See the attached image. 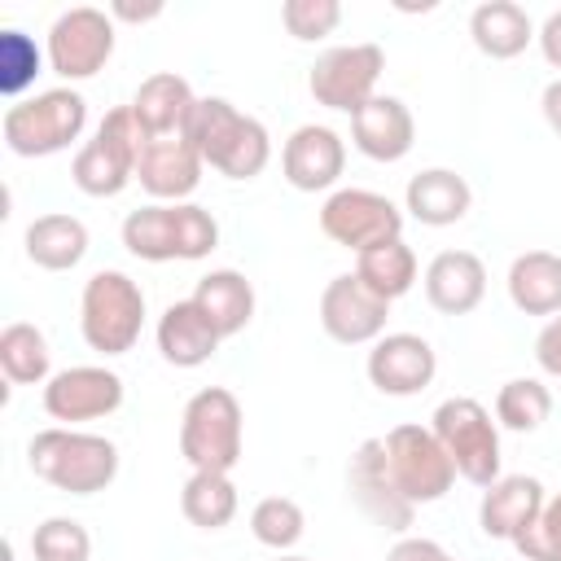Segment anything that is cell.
Returning <instances> with one entry per match:
<instances>
[{
  "mask_svg": "<svg viewBox=\"0 0 561 561\" xmlns=\"http://www.w3.org/2000/svg\"><path fill=\"white\" fill-rule=\"evenodd\" d=\"M184 136L193 140V149L202 153V162L210 171H219L224 180H254L272 162V136H267V127L254 114H241L224 96H197Z\"/></svg>",
  "mask_w": 561,
  "mask_h": 561,
  "instance_id": "1",
  "label": "cell"
},
{
  "mask_svg": "<svg viewBox=\"0 0 561 561\" xmlns=\"http://www.w3.org/2000/svg\"><path fill=\"white\" fill-rule=\"evenodd\" d=\"M123 245L145 263H197L219 245V224L197 202H149L123 219Z\"/></svg>",
  "mask_w": 561,
  "mask_h": 561,
  "instance_id": "2",
  "label": "cell"
},
{
  "mask_svg": "<svg viewBox=\"0 0 561 561\" xmlns=\"http://www.w3.org/2000/svg\"><path fill=\"white\" fill-rule=\"evenodd\" d=\"M26 465L35 478L66 495H96L118 478V447L105 434H88L75 425L39 430L26 447Z\"/></svg>",
  "mask_w": 561,
  "mask_h": 561,
  "instance_id": "3",
  "label": "cell"
},
{
  "mask_svg": "<svg viewBox=\"0 0 561 561\" xmlns=\"http://www.w3.org/2000/svg\"><path fill=\"white\" fill-rule=\"evenodd\" d=\"M245 447L241 403L224 386L197 390L180 412V456L193 473H232Z\"/></svg>",
  "mask_w": 561,
  "mask_h": 561,
  "instance_id": "4",
  "label": "cell"
},
{
  "mask_svg": "<svg viewBox=\"0 0 561 561\" xmlns=\"http://www.w3.org/2000/svg\"><path fill=\"white\" fill-rule=\"evenodd\" d=\"M88 127V101L75 88H48L35 96H22L4 110L0 131L9 153L18 158H53L70 149Z\"/></svg>",
  "mask_w": 561,
  "mask_h": 561,
  "instance_id": "5",
  "label": "cell"
},
{
  "mask_svg": "<svg viewBox=\"0 0 561 561\" xmlns=\"http://www.w3.org/2000/svg\"><path fill=\"white\" fill-rule=\"evenodd\" d=\"M145 329V289L114 267H101L83 280L79 294V333L96 355H127Z\"/></svg>",
  "mask_w": 561,
  "mask_h": 561,
  "instance_id": "6",
  "label": "cell"
},
{
  "mask_svg": "<svg viewBox=\"0 0 561 561\" xmlns=\"http://www.w3.org/2000/svg\"><path fill=\"white\" fill-rule=\"evenodd\" d=\"M145 127L136 123L131 105H114L92 140H83V149L75 153L70 162V180L79 193L88 197H118L131 180H136V167H140V153H145Z\"/></svg>",
  "mask_w": 561,
  "mask_h": 561,
  "instance_id": "7",
  "label": "cell"
},
{
  "mask_svg": "<svg viewBox=\"0 0 561 561\" xmlns=\"http://www.w3.org/2000/svg\"><path fill=\"white\" fill-rule=\"evenodd\" d=\"M430 430L465 482L486 491L500 478V460H504L500 456V425L491 421V412L478 399H469V394L443 399L430 416Z\"/></svg>",
  "mask_w": 561,
  "mask_h": 561,
  "instance_id": "8",
  "label": "cell"
},
{
  "mask_svg": "<svg viewBox=\"0 0 561 561\" xmlns=\"http://www.w3.org/2000/svg\"><path fill=\"white\" fill-rule=\"evenodd\" d=\"M386 70V53L377 44H337L324 48L307 75L316 105L337 114H359L377 96V79Z\"/></svg>",
  "mask_w": 561,
  "mask_h": 561,
  "instance_id": "9",
  "label": "cell"
},
{
  "mask_svg": "<svg viewBox=\"0 0 561 561\" xmlns=\"http://www.w3.org/2000/svg\"><path fill=\"white\" fill-rule=\"evenodd\" d=\"M381 443H386L390 478L403 491V500H412V504L443 500L451 491V482L460 478L456 465H451V456L443 451V443L425 425H394Z\"/></svg>",
  "mask_w": 561,
  "mask_h": 561,
  "instance_id": "10",
  "label": "cell"
},
{
  "mask_svg": "<svg viewBox=\"0 0 561 561\" xmlns=\"http://www.w3.org/2000/svg\"><path fill=\"white\" fill-rule=\"evenodd\" d=\"M44 53H48V70L61 75L66 83L92 79L114 57V18L105 9L75 4L66 13H57V22L48 26Z\"/></svg>",
  "mask_w": 561,
  "mask_h": 561,
  "instance_id": "11",
  "label": "cell"
},
{
  "mask_svg": "<svg viewBox=\"0 0 561 561\" xmlns=\"http://www.w3.org/2000/svg\"><path fill=\"white\" fill-rule=\"evenodd\" d=\"M320 232L342 250H368L377 241L403 237V210L373 188H333L320 206Z\"/></svg>",
  "mask_w": 561,
  "mask_h": 561,
  "instance_id": "12",
  "label": "cell"
},
{
  "mask_svg": "<svg viewBox=\"0 0 561 561\" xmlns=\"http://www.w3.org/2000/svg\"><path fill=\"white\" fill-rule=\"evenodd\" d=\"M123 408V377L105 364H75L44 381V412L61 425L101 421Z\"/></svg>",
  "mask_w": 561,
  "mask_h": 561,
  "instance_id": "13",
  "label": "cell"
},
{
  "mask_svg": "<svg viewBox=\"0 0 561 561\" xmlns=\"http://www.w3.org/2000/svg\"><path fill=\"white\" fill-rule=\"evenodd\" d=\"M346 486H351V500L359 504V513L381 526V530H394L403 535L416 517V504L403 500V491L394 486L390 478V465H386V443L381 438H364L346 465Z\"/></svg>",
  "mask_w": 561,
  "mask_h": 561,
  "instance_id": "14",
  "label": "cell"
},
{
  "mask_svg": "<svg viewBox=\"0 0 561 561\" xmlns=\"http://www.w3.org/2000/svg\"><path fill=\"white\" fill-rule=\"evenodd\" d=\"M390 302L377 298L355 272H342L320 294V329L342 346H368L386 333Z\"/></svg>",
  "mask_w": 561,
  "mask_h": 561,
  "instance_id": "15",
  "label": "cell"
},
{
  "mask_svg": "<svg viewBox=\"0 0 561 561\" xmlns=\"http://www.w3.org/2000/svg\"><path fill=\"white\" fill-rule=\"evenodd\" d=\"M368 381L381 390V394H394V399H408V394H421L434 373H438V355L434 346L421 337V333H381L368 351Z\"/></svg>",
  "mask_w": 561,
  "mask_h": 561,
  "instance_id": "16",
  "label": "cell"
},
{
  "mask_svg": "<svg viewBox=\"0 0 561 561\" xmlns=\"http://www.w3.org/2000/svg\"><path fill=\"white\" fill-rule=\"evenodd\" d=\"M280 171L298 193H324L346 171V145L333 127L302 123V127L289 131V140L280 149Z\"/></svg>",
  "mask_w": 561,
  "mask_h": 561,
  "instance_id": "17",
  "label": "cell"
},
{
  "mask_svg": "<svg viewBox=\"0 0 561 561\" xmlns=\"http://www.w3.org/2000/svg\"><path fill=\"white\" fill-rule=\"evenodd\" d=\"M202 171H206L202 153L180 131V136H153V140H145L136 180H140V188L153 202H188L193 188L202 184Z\"/></svg>",
  "mask_w": 561,
  "mask_h": 561,
  "instance_id": "18",
  "label": "cell"
},
{
  "mask_svg": "<svg viewBox=\"0 0 561 561\" xmlns=\"http://www.w3.org/2000/svg\"><path fill=\"white\" fill-rule=\"evenodd\" d=\"M548 504V491L539 478L530 473H500L486 491H482V504H478V526L486 539H517L535 517L539 508Z\"/></svg>",
  "mask_w": 561,
  "mask_h": 561,
  "instance_id": "19",
  "label": "cell"
},
{
  "mask_svg": "<svg viewBox=\"0 0 561 561\" xmlns=\"http://www.w3.org/2000/svg\"><path fill=\"white\" fill-rule=\"evenodd\" d=\"M351 140L373 162H399L416 145V118L399 96H373L359 114H351Z\"/></svg>",
  "mask_w": 561,
  "mask_h": 561,
  "instance_id": "20",
  "label": "cell"
},
{
  "mask_svg": "<svg viewBox=\"0 0 561 561\" xmlns=\"http://www.w3.org/2000/svg\"><path fill=\"white\" fill-rule=\"evenodd\" d=\"M425 298L443 316H469L486 298V263L473 250H443L425 267Z\"/></svg>",
  "mask_w": 561,
  "mask_h": 561,
  "instance_id": "21",
  "label": "cell"
},
{
  "mask_svg": "<svg viewBox=\"0 0 561 561\" xmlns=\"http://www.w3.org/2000/svg\"><path fill=\"white\" fill-rule=\"evenodd\" d=\"M469 206H473V188L451 167H425L403 188V210L425 228H451L469 215Z\"/></svg>",
  "mask_w": 561,
  "mask_h": 561,
  "instance_id": "22",
  "label": "cell"
},
{
  "mask_svg": "<svg viewBox=\"0 0 561 561\" xmlns=\"http://www.w3.org/2000/svg\"><path fill=\"white\" fill-rule=\"evenodd\" d=\"M153 337H158L162 359H167V364H175V368H202V364L219 351V342H224V337H219V329L210 324V316H206L193 298L171 302V307L158 316Z\"/></svg>",
  "mask_w": 561,
  "mask_h": 561,
  "instance_id": "23",
  "label": "cell"
},
{
  "mask_svg": "<svg viewBox=\"0 0 561 561\" xmlns=\"http://www.w3.org/2000/svg\"><path fill=\"white\" fill-rule=\"evenodd\" d=\"M193 105H197V96H193L188 79L175 70H158V75L140 79V88L131 96V114L149 140L153 136H180L193 118Z\"/></svg>",
  "mask_w": 561,
  "mask_h": 561,
  "instance_id": "24",
  "label": "cell"
},
{
  "mask_svg": "<svg viewBox=\"0 0 561 561\" xmlns=\"http://www.w3.org/2000/svg\"><path fill=\"white\" fill-rule=\"evenodd\" d=\"M508 302L522 316H561V254L526 250L508 263Z\"/></svg>",
  "mask_w": 561,
  "mask_h": 561,
  "instance_id": "25",
  "label": "cell"
},
{
  "mask_svg": "<svg viewBox=\"0 0 561 561\" xmlns=\"http://www.w3.org/2000/svg\"><path fill=\"white\" fill-rule=\"evenodd\" d=\"M469 39L482 57L508 61V57L526 53V44L535 39V22L517 0H486L469 13Z\"/></svg>",
  "mask_w": 561,
  "mask_h": 561,
  "instance_id": "26",
  "label": "cell"
},
{
  "mask_svg": "<svg viewBox=\"0 0 561 561\" xmlns=\"http://www.w3.org/2000/svg\"><path fill=\"white\" fill-rule=\"evenodd\" d=\"M22 245H26V259L35 267H44V272H70L88 254V224L75 219V215L53 210V215H39V219L26 224Z\"/></svg>",
  "mask_w": 561,
  "mask_h": 561,
  "instance_id": "27",
  "label": "cell"
},
{
  "mask_svg": "<svg viewBox=\"0 0 561 561\" xmlns=\"http://www.w3.org/2000/svg\"><path fill=\"white\" fill-rule=\"evenodd\" d=\"M193 302L210 316V324L219 329V337H237L250 320H254V285L237 272V267H215L197 280Z\"/></svg>",
  "mask_w": 561,
  "mask_h": 561,
  "instance_id": "28",
  "label": "cell"
},
{
  "mask_svg": "<svg viewBox=\"0 0 561 561\" xmlns=\"http://www.w3.org/2000/svg\"><path fill=\"white\" fill-rule=\"evenodd\" d=\"M355 276L386 302L403 298L412 285H416V254L403 237H390V241H377L368 250L355 254Z\"/></svg>",
  "mask_w": 561,
  "mask_h": 561,
  "instance_id": "29",
  "label": "cell"
},
{
  "mask_svg": "<svg viewBox=\"0 0 561 561\" xmlns=\"http://www.w3.org/2000/svg\"><path fill=\"white\" fill-rule=\"evenodd\" d=\"M0 368L13 386H39L53 377V351H48V337L26 324V320H13L4 324L0 333Z\"/></svg>",
  "mask_w": 561,
  "mask_h": 561,
  "instance_id": "30",
  "label": "cell"
},
{
  "mask_svg": "<svg viewBox=\"0 0 561 561\" xmlns=\"http://www.w3.org/2000/svg\"><path fill=\"white\" fill-rule=\"evenodd\" d=\"M180 513L197 530H224L237 517V486L228 473H188L180 491Z\"/></svg>",
  "mask_w": 561,
  "mask_h": 561,
  "instance_id": "31",
  "label": "cell"
},
{
  "mask_svg": "<svg viewBox=\"0 0 561 561\" xmlns=\"http://www.w3.org/2000/svg\"><path fill=\"white\" fill-rule=\"evenodd\" d=\"M548 412H552V390L539 377H513L495 394V425H504L513 434L539 430L548 421Z\"/></svg>",
  "mask_w": 561,
  "mask_h": 561,
  "instance_id": "32",
  "label": "cell"
},
{
  "mask_svg": "<svg viewBox=\"0 0 561 561\" xmlns=\"http://www.w3.org/2000/svg\"><path fill=\"white\" fill-rule=\"evenodd\" d=\"M307 530V517L298 508V500L289 495H267L250 508V535L263 543V548H276V552H289Z\"/></svg>",
  "mask_w": 561,
  "mask_h": 561,
  "instance_id": "33",
  "label": "cell"
},
{
  "mask_svg": "<svg viewBox=\"0 0 561 561\" xmlns=\"http://www.w3.org/2000/svg\"><path fill=\"white\" fill-rule=\"evenodd\" d=\"M44 57L39 44L26 35V31H0V92L9 101H22V92L35 83V75L44 70Z\"/></svg>",
  "mask_w": 561,
  "mask_h": 561,
  "instance_id": "34",
  "label": "cell"
},
{
  "mask_svg": "<svg viewBox=\"0 0 561 561\" xmlns=\"http://www.w3.org/2000/svg\"><path fill=\"white\" fill-rule=\"evenodd\" d=\"M35 561H88L92 557V535L75 517H48L31 535Z\"/></svg>",
  "mask_w": 561,
  "mask_h": 561,
  "instance_id": "35",
  "label": "cell"
},
{
  "mask_svg": "<svg viewBox=\"0 0 561 561\" xmlns=\"http://www.w3.org/2000/svg\"><path fill=\"white\" fill-rule=\"evenodd\" d=\"M280 22L294 39L311 44V39H324L337 31L342 22V4L337 0H285L280 4Z\"/></svg>",
  "mask_w": 561,
  "mask_h": 561,
  "instance_id": "36",
  "label": "cell"
},
{
  "mask_svg": "<svg viewBox=\"0 0 561 561\" xmlns=\"http://www.w3.org/2000/svg\"><path fill=\"white\" fill-rule=\"evenodd\" d=\"M522 561H561V495H552L539 517L513 539Z\"/></svg>",
  "mask_w": 561,
  "mask_h": 561,
  "instance_id": "37",
  "label": "cell"
},
{
  "mask_svg": "<svg viewBox=\"0 0 561 561\" xmlns=\"http://www.w3.org/2000/svg\"><path fill=\"white\" fill-rule=\"evenodd\" d=\"M535 359H539V368H543L548 377L561 381V316H552V320L539 329V337H535Z\"/></svg>",
  "mask_w": 561,
  "mask_h": 561,
  "instance_id": "38",
  "label": "cell"
},
{
  "mask_svg": "<svg viewBox=\"0 0 561 561\" xmlns=\"http://www.w3.org/2000/svg\"><path fill=\"white\" fill-rule=\"evenodd\" d=\"M386 561H456V557H447L434 539H421V535H403L390 552H386Z\"/></svg>",
  "mask_w": 561,
  "mask_h": 561,
  "instance_id": "39",
  "label": "cell"
},
{
  "mask_svg": "<svg viewBox=\"0 0 561 561\" xmlns=\"http://www.w3.org/2000/svg\"><path fill=\"white\" fill-rule=\"evenodd\" d=\"M535 39H539V53H543V61H548L552 70H561V9L543 18V26L535 31Z\"/></svg>",
  "mask_w": 561,
  "mask_h": 561,
  "instance_id": "40",
  "label": "cell"
},
{
  "mask_svg": "<svg viewBox=\"0 0 561 561\" xmlns=\"http://www.w3.org/2000/svg\"><path fill=\"white\" fill-rule=\"evenodd\" d=\"M110 18L114 22H153V18H162V4H127V0H114L110 4Z\"/></svg>",
  "mask_w": 561,
  "mask_h": 561,
  "instance_id": "41",
  "label": "cell"
},
{
  "mask_svg": "<svg viewBox=\"0 0 561 561\" xmlns=\"http://www.w3.org/2000/svg\"><path fill=\"white\" fill-rule=\"evenodd\" d=\"M539 110H543V123L552 127V136L561 140V79H552V83L543 88V96H539Z\"/></svg>",
  "mask_w": 561,
  "mask_h": 561,
  "instance_id": "42",
  "label": "cell"
},
{
  "mask_svg": "<svg viewBox=\"0 0 561 561\" xmlns=\"http://www.w3.org/2000/svg\"><path fill=\"white\" fill-rule=\"evenodd\" d=\"M280 561H307V557H280Z\"/></svg>",
  "mask_w": 561,
  "mask_h": 561,
  "instance_id": "43",
  "label": "cell"
}]
</instances>
